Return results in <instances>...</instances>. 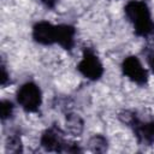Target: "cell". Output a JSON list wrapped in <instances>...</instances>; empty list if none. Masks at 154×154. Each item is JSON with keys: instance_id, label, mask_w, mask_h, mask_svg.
Instances as JSON below:
<instances>
[{"instance_id": "4fadbf2b", "label": "cell", "mask_w": 154, "mask_h": 154, "mask_svg": "<svg viewBox=\"0 0 154 154\" xmlns=\"http://www.w3.org/2000/svg\"><path fill=\"white\" fill-rule=\"evenodd\" d=\"M7 81H8V75H7V72H6L5 66L1 65V85L5 87L6 83H7Z\"/></svg>"}, {"instance_id": "52a82bcc", "label": "cell", "mask_w": 154, "mask_h": 154, "mask_svg": "<svg viewBox=\"0 0 154 154\" xmlns=\"http://www.w3.org/2000/svg\"><path fill=\"white\" fill-rule=\"evenodd\" d=\"M55 26L46 20L38 22L32 28V38L35 42L43 45V46H51L55 43Z\"/></svg>"}, {"instance_id": "8992f818", "label": "cell", "mask_w": 154, "mask_h": 154, "mask_svg": "<svg viewBox=\"0 0 154 154\" xmlns=\"http://www.w3.org/2000/svg\"><path fill=\"white\" fill-rule=\"evenodd\" d=\"M126 123L132 128L141 143L150 144L154 142V122H141L135 116L126 117Z\"/></svg>"}, {"instance_id": "3957f363", "label": "cell", "mask_w": 154, "mask_h": 154, "mask_svg": "<svg viewBox=\"0 0 154 154\" xmlns=\"http://www.w3.org/2000/svg\"><path fill=\"white\" fill-rule=\"evenodd\" d=\"M77 70L90 81H97L103 75V66L100 59L89 48L84 49L83 57L77 65Z\"/></svg>"}, {"instance_id": "7c38bea8", "label": "cell", "mask_w": 154, "mask_h": 154, "mask_svg": "<svg viewBox=\"0 0 154 154\" xmlns=\"http://www.w3.org/2000/svg\"><path fill=\"white\" fill-rule=\"evenodd\" d=\"M6 148L7 150L10 152H13V153H18V152H22V144H20V138L18 136H11L7 141V144H6Z\"/></svg>"}, {"instance_id": "5bb4252c", "label": "cell", "mask_w": 154, "mask_h": 154, "mask_svg": "<svg viewBox=\"0 0 154 154\" xmlns=\"http://www.w3.org/2000/svg\"><path fill=\"white\" fill-rule=\"evenodd\" d=\"M45 6H47V7H49V8H53L54 6H55V4H57V0H40Z\"/></svg>"}, {"instance_id": "277c9868", "label": "cell", "mask_w": 154, "mask_h": 154, "mask_svg": "<svg viewBox=\"0 0 154 154\" xmlns=\"http://www.w3.org/2000/svg\"><path fill=\"white\" fill-rule=\"evenodd\" d=\"M123 73L134 83L138 85H144L148 81V72L142 66L141 61L135 55L126 57L122 63Z\"/></svg>"}, {"instance_id": "6da1fadb", "label": "cell", "mask_w": 154, "mask_h": 154, "mask_svg": "<svg viewBox=\"0 0 154 154\" xmlns=\"http://www.w3.org/2000/svg\"><path fill=\"white\" fill-rule=\"evenodd\" d=\"M125 16L132 24L136 35L148 37L154 34V22L152 19L150 10L144 1L131 0L124 7Z\"/></svg>"}, {"instance_id": "9a60e30c", "label": "cell", "mask_w": 154, "mask_h": 154, "mask_svg": "<svg viewBox=\"0 0 154 154\" xmlns=\"http://www.w3.org/2000/svg\"><path fill=\"white\" fill-rule=\"evenodd\" d=\"M149 64H150V67H152V70L154 71V55L149 59Z\"/></svg>"}, {"instance_id": "5b68a950", "label": "cell", "mask_w": 154, "mask_h": 154, "mask_svg": "<svg viewBox=\"0 0 154 154\" xmlns=\"http://www.w3.org/2000/svg\"><path fill=\"white\" fill-rule=\"evenodd\" d=\"M66 144L63 131L57 126L47 129L41 136V146L48 152H65Z\"/></svg>"}, {"instance_id": "9c48e42d", "label": "cell", "mask_w": 154, "mask_h": 154, "mask_svg": "<svg viewBox=\"0 0 154 154\" xmlns=\"http://www.w3.org/2000/svg\"><path fill=\"white\" fill-rule=\"evenodd\" d=\"M66 126L71 134H73L75 136H78L83 130V122L78 116L71 114L66 119Z\"/></svg>"}, {"instance_id": "7a4b0ae2", "label": "cell", "mask_w": 154, "mask_h": 154, "mask_svg": "<svg viewBox=\"0 0 154 154\" xmlns=\"http://www.w3.org/2000/svg\"><path fill=\"white\" fill-rule=\"evenodd\" d=\"M17 102L26 112H36L42 102V94L34 82L24 83L17 91Z\"/></svg>"}, {"instance_id": "ba28073f", "label": "cell", "mask_w": 154, "mask_h": 154, "mask_svg": "<svg viewBox=\"0 0 154 154\" xmlns=\"http://www.w3.org/2000/svg\"><path fill=\"white\" fill-rule=\"evenodd\" d=\"M76 30L67 24H60L55 26V43L60 45L64 49L70 51L75 45Z\"/></svg>"}, {"instance_id": "30bf717a", "label": "cell", "mask_w": 154, "mask_h": 154, "mask_svg": "<svg viewBox=\"0 0 154 154\" xmlns=\"http://www.w3.org/2000/svg\"><path fill=\"white\" fill-rule=\"evenodd\" d=\"M89 144L93 152H105L107 149V140L101 135H95Z\"/></svg>"}, {"instance_id": "8fae6325", "label": "cell", "mask_w": 154, "mask_h": 154, "mask_svg": "<svg viewBox=\"0 0 154 154\" xmlns=\"http://www.w3.org/2000/svg\"><path fill=\"white\" fill-rule=\"evenodd\" d=\"M13 113V105L11 101L8 100H2L0 103V114H1V119L5 120L7 118H10Z\"/></svg>"}]
</instances>
